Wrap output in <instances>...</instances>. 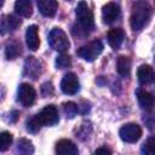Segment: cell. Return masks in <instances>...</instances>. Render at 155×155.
Instances as JSON below:
<instances>
[{
	"mask_svg": "<svg viewBox=\"0 0 155 155\" xmlns=\"http://www.w3.org/2000/svg\"><path fill=\"white\" fill-rule=\"evenodd\" d=\"M153 13V7L147 1H136L132 5L130 24L133 30H142L149 22Z\"/></svg>",
	"mask_w": 155,
	"mask_h": 155,
	"instance_id": "cell-1",
	"label": "cell"
},
{
	"mask_svg": "<svg viewBox=\"0 0 155 155\" xmlns=\"http://www.w3.org/2000/svg\"><path fill=\"white\" fill-rule=\"evenodd\" d=\"M75 13H76L78 24H79V30L82 31L84 35L92 31L94 28V18L88 5L85 1H80L76 6Z\"/></svg>",
	"mask_w": 155,
	"mask_h": 155,
	"instance_id": "cell-2",
	"label": "cell"
},
{
	"mask_svg": "<svg viewBox=\"0 0 155 155\" xmlns=\"http://www.w3.org/2000/svg\"><path fill=\"white\" fill-rule=\"evenodd\" d=\"M48 45L54 51L64 53L69 48L70 42L67 34L61 28H53L48 34Z\"/></svg>",
	"mask_w": 155,
	"mask_h": 155,
	"instance_id": "cell-3",
	"label": "cell"
},
{
	"mask_svg": "<svg viewBox=\"0 0 155 155\" xmlns=\"http://www.w3.org/2000/svg\"><path fill=\"white\" fill-rule=\"evenodd\" d=\"M103 48H104V46L101 40H93L90 44L80 47L76 53L82 59H85L87 62H93L103 52Z\"/></svg>",
	"mask_w": 155,
	"mask_h": 155,
	"instance_id": "cell-4",
	"label": "cell"
},
{
	"mask_svg": "<svg viewBox=\"0 0 155 155\" xmlns=\"http://www.w3.org/2000/svg\"><path fill=\"white\" fill-rule=\"evenodd\" d=\"M120 138L126 143H136L142 137V128L134 122L124 125L119 131Z\"/></svg>",
	"mask_w": 155,
	"mask_h": 155,
	"instance_id": "cell-5",
	"label": "cell"
},
{
	"mask_svg": "<svg viewBox=\"0 0 155 155\" xmlns=\"http://www.w3.org/2000/svg\"><path fill=\"white\" fill-rule=\"evenodd\" d=\"M35 98H36V92L34 90V87L27 82H23L19 85L18 87V101L19 103L28 108L30 105H33V103L35 102Z\"/></svg>",
	"mask_w": 155,
	"mask_h": 155,
	"instance_id": "cell-6",
	"label": "cell"
},
{
	"mask_svg": "<svg viewBox=\"0 0 155 155\" xmlns=\"http://www.w3.org/2000/svg\"><path fill=\"white\" fill-rule=\"evenodd\" d=\"M41 125L42 126H53L56 124H58L59 121V115H58V110L54 105L50 104L46 105L39 114H36Z\"/></svg>",
	"mask_w": 155,
	"mask_h": 155,
	"instance_id": "cell-7",
	"label": "cell"
},
{
	"mask_svg": "<svg viewBox=\"0 0 155 155\" xmlns=\"http://www.w3.org/2000/svg\"><path fill=\"white\" fill-rule=\"evenodd\" d=\"M120 15H121V10L119 4L116 2H107L102 7V18L103 22L107 24H111L115 21H117L120 18Z\"/></svg>",
	"mask_w": 155,
	"mask_h": 155,
	"instance_id": "cell-8",
	"label": "cell"
},
{
	"mask_svg": "<svg viewBox=\"0 0 155 155\" xmlns=\"http://www.w3.org/2000/svg\"><path fill=\"white\" fill-rule=\"evenodd\" d=\"M80 88L79 79L74 73H67L61 81V90L65 94H75Z\"/></svg>",
	"mask_w": 155,
	"mask_h": 155,
	"instance_id": "cell-9",
	"label": "cell"
},
{
	"mask_svg": "<svg viewBox=\"0 0 155 155\" xmlns=\"http://www.w3.org/2000/svg\"><path fill=\"white\" fill-rule=\"evenodd\" d=\"M136 96H137V99H138V103L139 105L147 110V111H150L154 109L155 107V96L145 90H142V88H138L136 91Z\"/></svg>",
	"mask_w": 155,
	"mask_h": 155,
	"instance_id": "cell-10",
	"label": "cell"
},
{
	"mask_svg": "<svg viewBox=\"0 0 155 155\" xmlns=\"http://www.w3.org/2000/svg\"><path fill=\"white\" fill-rule=\"evenodd\" d=\"M57 155H79L78 147L70 139H61L56 144Z\"/></svg>",
	"mask_w": 155,
	"mask_h": 155,
	"instance_id": "cell-11",
	"label": "cell"
},
{
	"mask_svg": "<svg viewBox=\"0 0 155 155\" xmlns=\"http://www.w3.org/2000/svg\"><path fill=\"white\" fill-rule=\"evenodd\" d=\"M25 41L27 46L31 51H36L40 45V39H39V29L36 25H29L25 31Z\"/></svg>",
	"mask_w": 155,
	"mask_h": 155,
	"instance_id": "cell-12",
	"label": "cell"
},
{
	"mask_svg": "<svg viewBox=\"0 0 155 155\" xmlns=\"http://www.w3.org/2000/svg\"><path fill=\"white\" fill-rule=\"evenodd\" d=\"M36 5L41 15L46 17H53L58 8V2L56 0H39Z\"/></svg>",
	"mask_w": 155,
	"mask_h": 155,
	"instance_id": "cell-13",
	"label": "cell"
},
{
	"mask_svg": "<svg viewBox=\"0 0 155 155\" xmlns=\"http://www.w3.org/2000/svg\"><path fill=\"white\" fill-rule=\"evenodd\" d=\"M137 76H138V81L142 85H148V84H150V82L154 81L155 73H154V69L150 65L142 64L138 68V70H137Z\"/></svg>",
	"mask_w": 155,
	"mask_h": 155,
	"instance_id": "cell-14",
	"label": "cell"
},
{
	"mask_svg": "<svg viewBox=\"0 0 155 155\" xmlns=\"http://www.w3.org/2000/svg\"><path fill=\"white\" fill-rule=\"evenodd\" d=\"M107 39H108V44H109L114 50H117V48H120L121 44L124 42L125 31H124L121 28H114V29L109 30Z\"/></svg>",
	"mask_w": 155,
	"mask_h": 155,
	"instance_id": "cell-15",
	"label": "cell"
},
{
	"mask_svg": "<svg viewBox=\"0 0 155 155\" xmlns=\"http://www.w3.org/2000/svg\"><path fill=\"white\" fill-rule=\"evenodd\" d=\"M24 74L30 76L31 79H36L41 74L40 62L35 59V57H28L24 63Z\"/></svg>",
	"mask_w": 155,
	"mask_h": 155,
	"instance_id": "cell-16",
	"label": "cell"
},
{
	"mask_svg": "<svg viewBox=\"0 0 155 155\" xmlns=\"http://www.w3.org/2000/svg\"><path fill=\"white\" fill-rule=\"evenodd\" d=\"M21 24V21L12 16V15H5L1 18V34H5L6 31H12L15 30L18 25Z\"/></svg>",
	"mask_w": 155,
	"mask_h": 155,
	"instance_id": "cell-17",
	"label": "cell"
},
{
	"mask_svg": "<svg viewBox=\"0 0 155 155\" xmlns=\"http://www.w3.org/2000/svg\"><path fill=\"white\" fill-rule=\"evenodd\" d=\"M15 10L19 16L28 18L33 13V5L29 0H18L15 2Z\"/></svg>",
	"mask_w": 155,
	"mask_h": 155,
	"instance_id": "cell-18",
	"label": "cell"
},
{
	"mask_svg": "<svg viewBox=\"0 0 155 155\" xmlns=\"http://www.w3.org/2000/svg\"><path fill=\"white\" fill-rule=\"evenodd\" d=\"M116 69H117V73L126 78L130 75L131 73V59L126 56H120L117 58V63H116Z\"/></svg>",
	"mask_w": 155,
	"mask_h": 155,
	"instance_id": "cell-19",
	"label": "cell"
},
{
	"mask_svg": "<svg viewBox=\"0 0 155 155\" xmlns=\"http://www.w3.org/2000/svg\"><path fill=\"white\" fill-rule=\"evenodd\" d=\"M17 153L19 155H33L34 154V145L29 139L21 138L17 143Z\"/></svg>",
	"mask_w": 155,
	"mask_h": 155,
	"instance_id": "cell-20",
	"label": "cell"
},
{
	"mask_svg": "<svg viewBox=\"0 0 155 155\" xmlns=\"http://www.w3.org/2000/svg\"><path fill=\"white\" fill-rule=\"evenodd\" d=\"M21 45L18 42H10L7 44L6 48H5V54L7 59H13L16 57H18L21 54Z\"/></svg>",
	"mask_w": 155,
	"mask_h": 155,
	"instance_id": "cell-21",
	"label": "cell"
},
{
	"mask_svg": "<svg viewBox=\"0 0 155 155\" xmlns=\"http://www.w3.org/2000/svg\"><path fill=\"white\" fill-rule=\"evenodd\" d=\"M140 153L142 155H155V138L154 137L148 138L143 143L140 148Z\"/></svg>",
	"mask_w": 155,
	"mask_h": 155,
	"instance_id": "cell-22",
	"label": "cell"
},
{
	"mask_svg": "<svg viewBox=\"0 0 155 155\" xmlns=\"http://www.w3.org/2000/svg\"><path fill=\"white\" fill-rule=\"evenodd\" d=\"M63 111H64V115L69 119H73L78 111H79V107L78 104H75L74 102H65L63 103Z\"/></svg>",
	"mask_w": 155,
	"mask_h": 155,
	"instance_id": "cell-23",
	"label": "cell"
},
{
	"mask_svg": "<svg viewBox=\"0 0 155 155\" xmlns=\"http://www.w3.org/2000/svg\"><path fill=\"white\" fill-rule=\"evenodd\" d=\"M41 126H42V125H41L39 117H38V115L31 116V117L28 119V121H27V130H28V132H30V133H36V132H39L40 128H41Z\"/></svg>",
	"mask_w": 155,
	"mask_h": 155,
	"instance_id": "cell-24",
	"label": "cell"
},
{
	"mask_svg": "<svg viewBox=\"0 0 155 155\" xmlns=\"http://www.w3.org/2000/svg\"><path fill=\"white\" fill-rule=\"evenodd\" d=\"M11 144H12V134L7 131L1 132V134H0V150L1 151L7 150Z\"/></svg>",
	"mask_w": 155,
	"mask_h": 155,
	"instance_id": "cell-25",
	"label": "cell"
},
{
	"mask_svg": "<svg viewBox=\"0 0 155 155\" xmlns=\"http://www.w3.org/2000/svg\"><path fill=\"white\" fill-rule=\"evenodd\" d=\"M70 64H71V59H70V57L68 54L61 53L59 56H57V58H56V67L58 69H65V68L70 67Z\"/></svg>",
	"mask_w": 155,
	"mask_h": 155,
	"instance_id": "cell-26",
	"label": "cell"
},
{
	"mask_svg": "<svg viewBox=\"0 0 155 155\" xmlns=\"http://www.w3.org/2000/svg\"><path fill=\"white\" fill-rule=\"evenodd\" d=\"M41 92L44 96H50L53 93V87H52V84L51 82H45L41 87Z\"/></svg>",
	"mask_w": 155,
	"mask_h": 155,
	"instance_id": "cell-27",
	"label": "cell"
},
{
	"mask_svg": "<svg viewBox=\"0 0 155 155\" xmlns=\"http://www.w3.org/2000/svg\"><path fill=\"white\" fill-rule=\"evenodd\" d=\"M93 155H111V151H110L108 148L102 147V148H98V149L94 151Z\"/></svg>",
	"mask_w": 155,
	"mask_h": 155,
	"instance_id": "cell-28",
	"label": "cell"
},
{
	"mask_svg": "<svg viewBox=\"0 0 155 155\" xmlns=\"http://www.w3.org/2000/svg\"><path fill=\"white\" fill-rule=\"evenodd\" d=\"M18 115H19V113H18V111H12V113H11V116H12V117H11V121H12V122H15V121L17 120Z\"/></svg>",
	"mask_w": 155,
	"mask_h": 155,
	"instance_id": "cell-29",
	"label": "cell"
}]
</instances>
